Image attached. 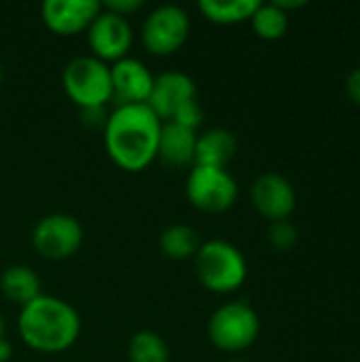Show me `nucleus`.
Segmentation results:
<instances>
[{
    "label": "nucleus",
    "mask_w": 360,
    "mask_h": 362,
    "mask_svg": "<svg viewBox=\"0 0 360 362\" xmlns=\"http://www.w3.org/2000/svg\"><path fill=\"white\" fill-rule=\"evenodd\" d=\"M102 6L108 8V11H112V13H117V15L127 17V15L140 11V8L144 6V2H142V0H108V2H104Z\"/></svg>",
    "instance_id": "5701e85b"
},
{
    "label": "nucleus",
    "mask_w": 360,
    "mask_h": 362,
    "mask_svg": "<svg viewBox=\"0 0 360 362\" xmlns=\"http://www.w3.org/2000/svg\"><path fill=\"white\" fill-rule=\"evenodd\" d=\"M0 85H2V66H0Z\"/></svg>",
    "instance_id": "bb28decb"
},
{
    "label": "nucleus",
    "mask_w": 360,
    "mask_h": 362,
    "mask_svg": "<svg viewBox=\"0 0 360 362\" xmlns=\"http://www.w3.org/2000/svg\"><path fill=\"white\" fill-rule=\"evenodd\" d=\"M346 93H348V98L360 106V68L356 70H352L350 74H348V78H346Z\"/></svg>",
    "instance_id": "b1692460"
},
{
    "label": "nucleus",
    "mask_w": 360,
    "mask_h": 362,
    "mask_svg": "<svg viewBox=\"0 0 360 362\" xmlns=\"http://www.w3.org/2000/svg\"><path fill=\"white\" fill-rule=\"evenodd\" d=\"M129 362H170V350L161 335L153 331H138L127 346Z\"/></svg>",
    "instance_id": "6ab92c4d"
},
{
    "label": "nucleus",
    "mask_w": 360,
    "mask_h": 362,
    "mask_svg": "<svg viewBox=\"0 0 360 362\" xmlns=\"http://www.w3.org/2000/svg\"><path fill=\"white\" fill-rule=\"evenodd\" d=\"M191 32V19L178 4L155 6L142 23V45L153 55H170L178 51Z\"/></svg>",
    "instance_id": "0eeeda50"
},
{
    "label": "nucleus",
    "mask_w": 360,
    "mask_h": 362,
    "mask_svg": "<svg viewBox=\"0 0 360 362\" xmlns=\"http://www.w3.org/2000/svg\"><path fill=\"white\" fill-rule=\"evenodd\" d=\"M261 331L257 312L244 301L221 305L208 320V339L223 352H242L250 348Z\"/></svg>",
    "instance_id": "39448f33"
},
{
    "label": "nucleus",
    "mask_w": 360,
    "mask_h": 362,
    "mask_svg": "<svg viewBox=\"0 0 360 362\" xmlns=\"http://www.w3.org/2000/svg\"><path fill=\"white\" fill-rule=\"evenodd\" d=\"M238 142L229 129L212 127L197 136L195 142V161L193 165H208V168H225L236 155Z\"/></svg>",
    "instance_id": "2eb2a0df"
},
{
    "label": "nucleus",
    "mask_w": 360,
    "mask_h": 362,
    "mask_svg": "<svg viewBox=\"0 0 360 362\" xmlns=\"http://www.w3.org/2000/svg\"><path fill=\"white\" fill-rule=\"evenodd\" d=\"M250 23H252V30L257 32V36H261L265 40H278L289 30V15L274 2H267V4L261 2L259 8L255 11V15L250 17Z\"/></svg>",
    "instance_id": "aec40b11"
},
{
    "label": "nucleus",
    "mask_w": 360,
    "mask_h": 362,
    "mask_svg": "<svg viewBox=\"0 0 360 362\" xmlns=\"http://www.w3.org/2000/svg\"><path fill=\"white\" fill-rule=\"evenodd\" d=\"M0 291L6 299L23 308L40 295V278L28 265H11L0 276Z\"/></svg>",
    "instance_id": "dca6fc26"
},
{
    "label": "nucleus",
    "mask_w": 360,
    "mask_h": 362,
    "mask_svg": "<svg viewBox=\"0 0 360 362\" xmlns=\"http://www.w3.org/2000/svg\"><path fill=\"white\" fill-rule=\"evenodd\" d=\"M87 40L93 57L115 64L117 59L127 57V51L134 42V32L127 17L102 6L98 17L87 28Z\"/></svg>",
    "instance_id": "1a4fd4ad"
},
{
    "label": "nucleus",
    "mask_w": 360,
    "mask_h": 362,
    "mask_svg": "<svg viewBox=\"0 0 360 362\" xmlns=\"http://www.w3.org/2000/svg\"><path fill=\"white\" fill-rule=\"evenodd\" d=\"M259 0H199V11L206 19L214 21V23H238V21H246L255 15V11L259 8Z\"/></svg>",
    "instance_id": "a211bd4d"
},
{
    "label": "nucleus",
    "mask_w": 360,
    "mask_h": 362,
    "mask_svg": "<svg viewBox=\"0 0 360 362\" xmlns=\"http://www.w3.org/2000/svg\"><path fill=\"white\" fill-rule=\"evenodd\" d=\"M185 191L189 202L208 214L225 212L238 199V182L225 168L193 165Z\"/></svg>",
    "instance_id": "423d86ee"
},
{
    "label": "nucleus",
    "mask_w": 360,
    "mask_h": 362,
    "mask_svg": "<svg viewBox=\"0 0 360 362\" xmlns=\"http://www.w3.org/2000/svg\"><path fill=\"white\" fill-rule=\"evenodd\" d=\"M102 11L98 0H45L42 19L47 28L62 36H72L91 25Z\"/></svg>",
    "instance_id": "f8f14e48"
},
{
    "label": "nucleus",
    "mask_w": 360,
    "mask_h": 362,
    "mask_svg": "<svg viewBox=\"0 0 360 362\" xmlns=\"http://www.w3.org/2000/svg\"><path fill=\"white\" fill-rule=\"evenodd\" d=\"M17 329L28 348L55 354L74 346L81 335V318L68 301L38 295L21 308Z\"/></svg>",
    "instance_id": "f03ea898"
},
{
    "label": "nucleus",
    "mask_w": 360,
    "mask_h": 362,
    "mask_svg": "<svg viewBox=\"0 0 360 362\" xmlns=\"http://www.w3.org/2000/svg\"><path fill=\"white\" fill-rule=\"evenodd\" d=\"M193 98H197L195 81L185 72L170 70V72H161L155 76L146 104L161 121L163 119L170 121L174 117V112L178 110V106H182L185 102H189Z\"/></svg>",
    "instance_id": "ddd939ff"
},
{
    "label": "nucleus",
    "mask_w": 360,
    "mask_h": 362,
    "mask_svg": "<svg viewBox=\"0 0 360 362\" xmlns=\"http://www.w3.org/2000/svg\"><path fill=\"white\" fill-rule=\"evenodd\" d=\"M163 121L149 104L117 106L104 123V146L108 157L127 172H140L157 157Z\"/></svg>",
    "instance_id": "f257e3e1"
},
{
    "label": "nucleus",
    "mask_w": 360,
    "mask_h": 362,
    "mask_svg": "<svg viewBox=\"0 0 360 362\" xmlns=\"http://www.w3.org/2000/svg\"><path fill=\"white\" fill-rule=\"evenodd\" d=\"M202 119H204V108H202L199 100L193 98V100L185 102L182 106H178V110L174 112V117H172L170 121L176 123V125H182V127L195 132V129L202 125Z\"/></svg>",
    "instance_id": "4be33fe9"
},
{
    "label": "nucleus",
    "mask_w": 360,
    "mask_h": 362,
    "mask_svg": "<svg viewBox=\"0 0 360 362\" xmlns=\"http://www.w3.org/2000/svg\"><path fill=\"white\" fill-rule=\"evenodd\" d=\"M62 85L81 110L104 108L112 100L110 66L93 55H79L64 66Z\"/></svg>",
    "instance_id": "20e7f679"
},
{
    "label": "nucleus",
    "mask_w": 360,
    "mask_h": 362,
    "mask_svg": "<svg viewBox=\"0 0 360 362\" xmlns=\"http://www.w3.org/2000/svg\"><path fill=\"white\" fill-rule=\"evenodd\" d=\"M267 238H269V244L280 250V252H286L291 248H295L297 240H299V233H297V227L289 221H276L269 225V231H267Z\"/></svg>",
    "instance_id": "412c9836"
},
{
    "label": "nucleus",
    "mask_w": 360,
    "mask_h": 362,
    "mask_svg": "<svg viewBox=\"0 0 360 362\" xmlns=\"http://www.w3.org/2000/svg\"><path fill=\"white\" fill-rule=\"evenodd\" d=\"M32 244L36 252L51 261L72 257L83 244V227L70 214H47L32 229Z\"/></svg>",
    "instance_id": "6e6552de"
},
{
    "label": "nucleus",
    "mask_w": 360,
    "mask_h": 362,
    "mask_svg": "<svg viewBox=\"0 0 360 362\" xmlns=\"http://www.w3.org/2000/svg\"><path fill=\"white\" fill-rule=\"evenodd\" d=\"M13 356V348L6 339H0V362H6Z\"/></svg>",
    "instance_id": "393cba45"
},
{
    "label": "nucleus",
    "mask_w": 360,
    "mask_h": 362,
    "mask_svg": "<svg viewBox=\"0 0 360 362\" xmlns=\"http://www.w3.org/2000/svg\"><path fill=\"white\" fill-rule=\"evenodd\" d=\"M193 265L202 286L212 293H231L240 288L248 276L244 255L225 240L204 242L193 257Z\"/></svg>",
    "instance_id": "7ed1b4c3"
},
{
    "label": "nucleus",
    "mask_w": 360,
    "mask_h": 362,
    "mask_svg": "<svg viewBox=\"0 0 360 362\" xmlns=\"http://www.w3.org/2000/svg\"><path fill=\"white\" fill-rule=\"evenodd\" d=\"M195 142H197V134L193 129L168 121L161 127L157 157L174 168L189 165L195 161Z\"/></svg>",
    "instance_id": "4468645a"
},
{
    "label": "nucleus",
    "mask_w": 360,
    "mask_h": 362,
    "mask_svg": "<svg viewBox=\"0 0 360 362\" xmlns=\"http://www.w3.org/2000/svg\"><path fill=\"white\" fill-rule=\"evenodd\" d=\"M4 331H6V325H4V318L0 316V339H4Z\"/></svg>",
    "instance_id": "a878e982"
},
{
    "label": "nucleus",
    "mask_w": 360,
    "mask_h": 362,
    "mask_svg": "<svg viewBox=\"0 0 360 362\" xmlns=\"http://www.w3.org/2000/svg\"><path fill=\"white\" fill-rule=\"evenodd\" d=\"M250 199L257 212L269 218L272 223L286 221L297 206V195L293 185L282 174H274V172H267L252 182Z\"/></svg>",
    "instance_id": "9d476101"
},
{
    "label": "nucleus",
    "mask_w": 360,
    "mask_h": 362,
    "mask_svg": "<svg viewBox=\"0 0 360 362\" xmlns=\"http://www.w3.org/2000/svg\"><path fill=\"white\" fill-rule=\"evenodd\" d=\"M159 246H161L166 257H170L174 261H185V259L195 257L202 242H199V235L193 227L176 223V225H170L161 231Z\"/></svg>",
    "instance_id": "f3484780"
},
{
    "label": "nucleus",
    "mask_w": 360,
    "mask_h": 362,
    "mask_svg": "<svg viewBox=\"0 0 360 362\" xmlns=\"http://www.w3.org/2000/svg\"><path fill=\"white\" fill-rule=\"evenodd\" d=\"M110 81H112V100L117 102V106H127V104L149 102L155 76L140 59L123 57L110 66Z\"/></svg>",
    "instance_id": "9b49d317"
}]
</instances>
